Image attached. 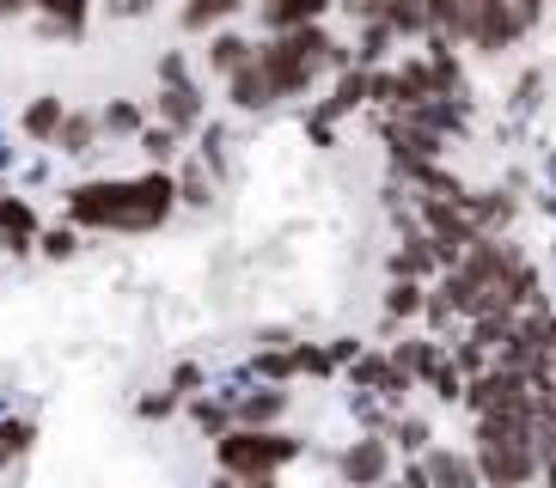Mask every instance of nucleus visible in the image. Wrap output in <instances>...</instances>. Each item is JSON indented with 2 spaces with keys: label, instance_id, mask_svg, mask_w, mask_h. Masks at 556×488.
I'll return each mask as SVG.
<instances>
[{
  "label": "nucleus",
  "instance_id": "1",
  "mask_svg": "<svg viewBox=\"0 0 556 488\" xmlns=\"http://www.w3.org/2000/svg\"><path fill=\"white\" fill-rule=\"evenodd\" d=\"M178 214L172 165H148L135 178H86L62 190V220L80 232H116V239H148Z\"/></svg>",
  "mask_w": 556,
  "mask_h": 488
},
{
  "label": "nucleus",
  "instance_id": "2",
  "mask_svg": "<svg viewBox=\"0 0 556 488\" xmlns=\"http://www.w3.org/2000/svg\"><path fill=\"white\" fill-rule=\"evenodd\" d=\"M471 464L483 488H532L539 483V422L532 415H477Z\"/></svg>",
  "mask_w": 556,
  "mask_h": 488
},
{
  "label": "nucleus",
  "instance_id": "3",
  "mask_svg": "<svg viewBox=\"0 0 556 488\" xmlns=\"http://www.w3.org/2000/svg\"><path fill=\"white\" fill-rule=\"evenodd\" d=\"M306 452V439L288 434V427H227L214 439V471L227 476H263V471H288L294 458Z\"/></svg>",
  "mask_w": 556,
  "mask_h": 488
},
{
  "label": "nucleus",
  "instance_id": "4",
  "mask_svg": "<svg viewBox=\"0 0 556 488\" xmlns=\"http://www.w3.org/2000/svg\"><path fill=\"white\" fill-rule=\"evenodd\" d=\"M251 62L263 67V80H269V92H276V104H294V98H306L312 86H318V67L306 62L294 49V37L288 31H269V37H257V55Z\"/></svg>",
  "mask_w": 556,
  "mask_h": 488
},
{
  "label": "nucleus",
  "instance_id": "5",
  "mask_svg": "<svg viewBox=\"0 0 556 488\" xmlns=\"http://www.w3.org/2000/svg\"><path fill=\"white\" fill-rule=\"evenodd\" d=\"M227 403H232V427H281L288 409H294V390L269 385V378H251V385L227 390Z\"/></svg>",
  "mask_w": 556,
  "mask_h": 488
},
{
  "label": "nucleus",
  "instance_id": "6",
  "mask_svg": "<svg viewBox=\"0 0 556 488\" xmlns=\"http://www.w3.org/2000/svg\"><path fill=\"white\" fill-rule=\"evenodd\" d=\"M330 464H337L343 488H386V476H392V439L386 434H361L355 446H343Z\"/></svg>",
  "mask_w": 556,
  "mask_h": 488
},
{
  "label": "nucleus",
  "instance_id": "7",
  "mask_svg": "<svg viewBox=\"0 0 556 488\" xmlns=\"http://www.w3.org/2000/svg\"><path fill=\"white\" fill-rule=\"evenodd\" d=\"M343 378L355 390H379V403H404L409 390H416V378H409L392 355H379V348H361V355L343 367Z\"/></svg>",
  "mask_w": 556,
  "mask_h": 488
},
{
  "label": "nucleus",
  "instance_id": "8",
  "mask_svg": "<svg viewBox=\"0 0 556 488\" xmlns=\"http://www.w3.org/2000/svg\"><path fill=\"white\" fill-rule=\"evenodd\" d=\"M153 123H165V129H178L184 141H190V134L202 129V123H208V92H202L197 80H184V86H160V92H153Z\"/></svg>",
  "mask_w": 556,
  "mask_h": 488
},
{
  "label": "nucleus",
  "instance_id": "9",
  "mask_svg": "<svg viewBox=\"0 0 556 488\" xmlns=\"http://www.w3.org/2000/svg\"><path fill=\"white\" fill-rule=\"evenodd\" d=\"M37 232H43V220H37V202L31 195H13L0 190V251L7 257H37Z\"/></svg>",
  "mask_w": 556,
  "mask_h": 488
},
{
  "label": "nucleus",
  "instance_id": "10",
  "mask_svg": "<svg viewBox=\"0 0 556 488\" xmlns=\"http://www.w3.org/2000/svg\"><path fill=\"white\" fill-rule=\"evenodd\" d=\"M37 37H50V43H80L92 31V0H37L31 13Z\"/></svg>",
  "mask_w": 556,
  "mask_h": 488
},
{
  "label": "nucleus",
  "instance_id": "11",
  "mask_svg": "<svg viewBox=\"0 0 556 488\" xmlns=\"http://www.w3.org/2000/svg\"><path fill=\"white\" fill-rule=\"evenodd\" d=\"M220 98H227V111H232V116H263V111H276V92H269V80H263V67H257V62L232 67L227 80H220Z\"/></svg>",
  "mask_w": 556,
  "mask_h": 488
},
{
  "label": "nucleus",
  "instance_id": "12",
  "mask_svg": "<svg viewBox=\"0 0 556 488\" xmlns=\"http://www.w3.org/2000/svg\"><path fill=\"white\" fill-rule=\"evenodd\" d=\"M257 55V37H245L239 25H220V31L202 37V67H208L214 80H227L232 67H245Z\"/></svg>",
  "mask_w": 556,
  "mask_h": 488
},
{
  "label": "nucleus",
  "instance_id": "13",
  "mask_svg": "<svg viewBox=\"0 0 556 488\" xmlns=\"http://www.w3.org/2000/svg\"><path fill=\"white\" fill-rule=\"evenodd\" d=\"M172 183H178V208H190V214H208L214 202H220V183L208 178V165L184 146L178 153V165H172Z\"/></svg>",
  "mask_w": 556,
  "mask_h": 488
},
{
  "label": "nucleus",
  "instance_id": "14",
  "mask_svg": "<svg viewBox=\"0 0 556 488\" xmlns=\"http://www.w3.org/2000/svg\"><path fill=\"white\" fill-rule=\"evenodd\" d=\"M416 464H422L428 488H483V476H477L471 452H453V446H428Z\"/></svg>",
  "mask_w": 556,
  "mask_h": 488
},
{
  "label": "nucleus",
  "instance_id": "15",
  "mask_svg": "<svg viewBox=\"0 0 556 488\" xmlns=\"http://www.w3.org/2000/svg\"><path fill=\"white\" fill-rule=\"evenodd\" d=\"M62 116H67L62 92H37V98H25V111H18V134L31 146H50L55 129H62Z\"/></svg>",
  "mask_w": 556,
  "mask_h": 488
},
{
  "label": "nucleus",
  "instance_id": "16",
  "mask_svg": "<svg viewBox=\"0 0 556 488\" xmlns=\"http://www.w3.org/2000/svg\"><path fill=\"white\" fill-rule=\"evenodd\" d=\"M386 269L404 281H434L441 275V262H434V244H428L422 227H404V244H397L392 257H386Z\"/></svg>",
  "mask_w": 556,
  "mask_h": 488
},
{
  "label": "nucleus",
  "instance_id": "17",
  "mask_svg": "<svg viewBox=\"0 0 556 488\" xmlns=\"http://www.w3.org/2000/svg\"><path fill=\"white\" fill-rule=\"evenodd\" d=\"M55 153H62V159H92V153H99L104 146V134H99V116L92 111H74V104H67V116H62V129H55Z\"/></svg>",
  "mask_w": 556,
  "mask_h": 488
},
{
  "label": "nucleus",
  "instance_id": "18",
  "mask_svg": "<svg viewBox=\"0 0 556 488\" xmlns=\"http://www.w3.org/2000/svg\"><path fill=\"white\" fill-rule=\"evenodd\" d=\"M239 13H245V0H184L178 31L184 37H208V31H220V25H239Z\"/></svg>",
  "mask_w": 556,
  "mask_h": 488
},
{
  "label": "nucleus",
  "instance_id": "19",
  "mask_svg": "<svg viewBox=\"0 0 556 488\" xmlns=\"http://www.w3.org/2000/svg\"><path fill=\"white\" fill-rule=\"evenodd\" d=\"M190 141H197L190 153L208 165V178H214V183H227V178H232V129H227V123H220V116H208V123H202Z\"/></svg>",
  "mask_w": 556,
  "mask_h": 488
},
{
  "label": "nucleus",
  "instance_id": "20",
  "mask_svg": "<svg viewBox=\"0 0 556 488\" xmlns=\"http://www.w3.org/2000/svg\"><path fill=\"white\" fill-rule=\"evenodd\" d=\"M31 452H37V415L7 409V415H0V476L13 471V464H25Z\"/></svg>",
  "mask_w": 556,
  "mask_h": 488
},
{
  "label": "nucleus",
  "instance_id": "21",
  "mask_svg": "<svg viewBox=\"0 0 556 488\" xmlns=\"http://www.w3.org/2000/svg\"><path fill=\"white\" fill-rule=\"evenodd\" d=\"M330 13V0H257L263 31H294V25H318Z\"/></svg>",
  "mask_w": 556,
  "mask_h": 488
},
{
  "label": "nucleus",
  "instance_id": "22",
  "mask_svg": "<svg viewBox=\"0 0 556 488\" xmlns=\"http://www.w3.org/2000/svg\"><path fill=\"white\" fill-rule=\"evenodd\" d=\"M184 415H190V427H197L202 439H220V434L232 427L227 390H197V397H184Z\"/></svg>",
  "mask_w": 556,
  "mask_h": 488
},
{
  "label": "nucleus",
  "instance_id": "23",
  "mask_svg": "<svg viewBox=\"0 0 556 488\" xmlns=\"http://www.w3.org/2000/svg\"><path fill=\"white\" fill-rule=\"evenodd\" d=\"M92 116H99V134H104V141H135V134L148 129V111H141L135 98H104Z\"/></svg>",
  "mask_w": 556,
  "mask_h": 488
},
{
  "label": "nucleus",
  "instance_id": "24",
  "mask_svg": "<svg viewBox=\"0 0 556 488\" xmlns=\"http://www.w3.org/2000/svg\"><path fill=\"white\" fill-rule=\"evenodd\" d=\"M361 104H367V67L349 62L343 74H337V86H330V98H318V111H325L330 123H343V116L361 111Z\"/></svg>",
  "mask_w": 556,
  "mask_h": 488
},
{
  "label": "nucleus",
  "instance_id": "25",
  "mask_svg": "<svg viewBox=\"0 0 556 488\" xmlns=\"http://www.w3.org/2000/svg\"><path fill=\"white\" fill-rule=\"evenodd\" d=\"M465 214L477 232H502L514 220V195L507 190H465Z\"/></svg>",
  "mask_w": 556,
  "mask_h": 488
},
{
  "label": "nucleus",
  "instance_id": "26",
  "mask_svg": "<svg viewBox=\"0 0 556 488\" xmlns=\"http://www.w3.org/2000/svg\"><path fill=\"white\" fill-rule=\"evenodd\" d=\"M392 360L404 367L409 378H416V385H422V378H428V373H434V367L446 360V348H441L434 336H404V342H392Z\"/></svg>",
  "mask_w": 556,
  "mask_h": 488
},
{
  "label": "nucleus",
  "instance_id": "27",
  "mask_svg": "<svg viewBox=\"0 0 556 488\" xmlns=\"http://www.w3.org/2000/svg\"><path fill=\"white\" fill-rule=\"evenodd\" d=\"M135 146H141V159H148V165H178V153L190 141H184L178 129H165V123H153V116H148V129L135 134Z\"/></svg>",
  "mask_w": 556,
  "mask_h": 488
},
{
  "label": "nucleus",
  "instance_id": "28",
  "mask_svg": "<svg viewBox=\"0 0 556 488\" xmlns=\"http://www.w3.org/2000/svg\"><path fill=\"white\" fill-rule=\"evenodd\" d=\"M80 251H86V232L67 227V220H55V227L37 232V257H43V262H74Z\"/></svg>",
  "mask_w": 556,
  "mask_h": 488
},
{
  "label": "nucleus",
  "instance_id": "29",
  "mask_svg": "<svg viewBox=\"0 0 556 488\" xmlns=\"http://www.w3.org/2000/svg\"><path fill=\"white\" fill-rule=\"evenodd\" d=\"M422 293H428V281L392 275V287H386V318H392V324H404V318H422Z\"/></svg>",
  "mask_w": 556,
  "mask_h": 488
},
{
  "label": "nucleus",
  "instance_id": "30",
  "mask_svg": "<svg viewBox=\"0 0 556 488\" xmlns=\"http://www.w3.org/2000/svg\"><path fill=\"white\" fill-rule=\"evenodd\" d=\"M392 43H397L392 25H386V18H367V31H361V43H355V67H379L392 55Z\"/></svg>",
  "mask_w": 556,
  "mask_h": 488
},
{
  "label": "nucleus",
  "instance_id": "31",
  "mask_svg": "<svg viewBox=\"0 0 556 488\" xmlns=\"http://www.w3.org/2000/svg\"><path fill=\"white\" fill-rule=\"evenodd\" d=\"M294 373H300V378H337L343 367L330 360L325 342H294Z\"/></svg>",
  "mask_w": 556,
  "mask_h": 488
},
{
  "label": "nucleus",
  "instance_id": "32",
  "mask_svg": "<svg viewBox=\"0 0 556 488\" xmlns=\"http://www.w3.org/2000/svg\"><path fill=\"white\" fill-rule=\"evenodd\" d=\"M386 439H392L397 452H428V422L422 415H392V427H386Z\"/></svg>",
  "mask_w": 556,
  "mask_h": 488
},
{
  "label": "nucleus",
  "instance_id": "33",
  "mask_svg": "<svg viewBox=\"0 0 556 488\" xmlns=\"http://www.w3.org/2000/svg\"><path fill=\"white\" fill-rule=\"evenodd\" d=\"M178 390H148V397H135V422H153V427H160V422H172V415H178Z\"/></svg>",
  "mask_w": 556,
  "mask_h": 488
},
{
  "label": "nucleus",
  "instance_id": "34",
  "mask_svg": "<svg viewBox=\"0 0 556 488\" xmlns=\"http://www.w3.org/2000/svg\"><path fill=\"white\" fill-rule=\"evenodd\" d=\"M165 390H178V403L197 397V390H208V367H202V360H178V367L165 373Z\"/></svg>",
  "mask_w": 556,
  "mask_h": 488
},
{
  "label": "nucleus",
  "instance_id": "35",
  "mask_svg": "<svg viewBox=\"0 0 556 488\" xmlns=\"http://www.w3.org/2000/svg\"><path fill=\"white\" fill-rule=\"evenodd\" d=\"M446 360H453V367H458V373H465V378H477V373H483V367H495V355H490V348H483V342H471V336L458 342V348H453V355H446Z\"/></svg>",
  "mask_w": 556,
  "mask_h": 488
},
{
  "label": "nucleus",
  "instance_id": "36",
  "mask_svg": "<svg viewBox=\"0 0 556 488\" xmlns=\"http://www.w3.org/2000/svg\"><path fill=\"white\" fill-rule=\"evenodd\" d=\"M153 80H160V86H184V80H197V67H190V55H184V49H165L160 67H153Z\"/></svg>",
  "mask_w": 556,
  "mask_h": 488
},
{
  "label": "nucleus",
  "instance_id": "37",
  "mask_svg": "<svg viewBox=\"0 0 556 488\" xmlns=\"http://www.w3.org/2000/svg\"><path fill=\"white\" fill-rule=\"evenodd\" d=\"M422 385L434 390V397H441V403H458V390H465V373H458L453 360H441V367H434V373H428Z\"/></svg>",
  "mask_w": 556,
  "mask_h": 488
},
{
  "label": "nucleus",
  "instance_id": "38",
  "mask_svg": "<svg viewBox=\"0 0 556 488\" xmlns=\"http://www.w3.org/2000/svg\"><path fill=\"white\" fill-rule=\"evenodd\" d=\"M92 7H99L104 18H123V25H129V18H153V13H160V0H92Z\"/></svg>",
  "mask_w": 556,
  "mask_h": 488
},
{
  "label": "nucleus",
  "instance_id": "39",
  "mask_svg": "<svg viewBox=\"0 0 556 488\" xmlns=\"http://www.w3.org/2000/svg\"><path fill=\"white\" fill-rule=\"evenodd\" d=\"M306 134H312V146H337V123H330V116L318 111V104L306 111Z\"/></svg>",
  "mask_w": 556,
  "mask_h": 488
},
{
  "label": "nucleus",
  "instance_id": "40",
  "mask_svg": "<svg viewBox=\"0 0 556 488\" xmlns=\"http://www.w3.org/2000/svg\"><path fill=\"white\" fill-rule=\"evenodd\" d=\"M18 183L43 190V183H50V159H18Z\"/></svg>",
  "mask_w": 556,
  "mask_h": 488
},
{
  "label": "nucleus",
  "instance_id": "41",
  "mask_svg": "<svg viewBox=\"0 0 556 488\" xmlns=\"http://www.w3.org/2000/svg\"><path fill=\"white\" fill-rule=\"evenodd\" d=\"M325 348H330V360H337V367H349V360H355L367 342H361V336H337V342H325Z\"/></svg>",
  "mask_w": 556,
  "mask_h": 488
},
{
  "label": "nucleus",
  "instance_id": "42",
  "mask_svg": "<svg viewBox=\"0 0 556 488\" xmlns=\"http://www.w3.org/2000/svg\"><path fill=\"white\" fill-rule=\"evenodd\" d=\"M288 342H294V330H288V324H263L257 330V348H288Z\"/></svg>",
  "mask_w": 556,
  "mask_h": 488
},
{
  "label": "nucleus",
  "instance_id": "43",
  "mask_svg": "<svg viewBox=\"0 0 556 488\" xmlns=\"http://www.w3.org/2000/svg\"><path fill=\"white\" fill-rule=\"evenodd\" d=\"M7 171H18V146L0 134V178H7Z\"/></svg>",
  "mask_w": 556,
  "mask_h": 488
},
{
  "label": "nucleus",
  "instance_id": "44",
  "mask_svg": "<svg viewBox=\"0 0 556 488\" xmlns=\"http://www.w3.org/2000/svg\"><path fill=\"white\" fill-rule=\"evenodd\" d=\"M37 13V0H0V18H25Z\"/></svg>",
  "mask_w": 556,
  "mask_h": 488
},
{
  "label": "nucleus",
  "instance_id": "45",
  "mask_svg": "<svg viewBox=\"0 0 556 488\" xmlns=\"http://www.w3.org/2000/svg\"><path fill=\"white\" fill-rule=\"evenodd\" d=\"M239 488H281L276 471H263V476H239Z\"/></svg>",
  "mask_w": 556,
  "mask_h": 488
},
{
  "label": "nucleus",
  "instance_id": "46",
  "mask_svg": "<svg viewBox=\"0 0 556 488\" xmlns=\"http://www.w3.org/2000/svg\"><path fill=\"white\" fill-rule=\"evenodd\" d=\"M7 409H13V403H7V397H0V415H7Z\"/></svg>",
  "mask_w": 556,
  "mask_h": 488
},
{
  "label": "nucleus",
  "instance_id": "47",
  "mask_svg": "<svg viewBox=\"0 0 556 488\" xmlns=\"http://www.w3.org/2000/svg\"><path fill=\"white\" fill-rule=\"evenodd\" d=\"M0 190H7V183H0Z\"/></svg>",
  "mask_w": 556,
  "mask_h": 488
}]
</instances>
